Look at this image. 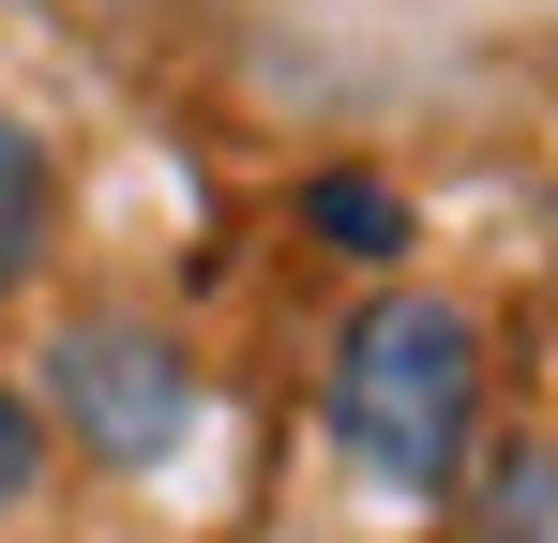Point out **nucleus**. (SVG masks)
I'll return each mask as SVG.
<instances>
[{
    "label": "nucleus",
    "mask_w": 558,
    "mask_h": 543,
    "mask_svg": "<svg viewBox=\"0 0 558 543\" xmlns=\"http://www.w3.org/2000/svg\"><path fill=\"white\" fill-rule=\"evenodd\" d=\"M302 227H317V242H348V257H392V242H408V196H392V181H302Z\"/></svg>",
    "instance_id": "obj_3"
},
{
    "label": "nucleus",
    "mask_w": 558,
    "mask_h": 543,
    "mask_svg": "<svg viewBox=\"0 0 558 543\" xmlns=\"http://www.w3.org/2000/svg\"><path fill=\"white\" fill-rule=\"evenodd\" d=\"M46 408H61L106 468H151V452H182L196 377L151 348V333H61V348H46Z\"/></svg>",
    "instance_id": "obj_2"
},
{
    "label": "nucleus",
    "mask_w": 558,
    "mask_h": 543,
    "mask_svg": "<svg viewBox=\"0 0 558 543\" xmlns=\"http://www.w3.org/2000/svg\"><path fill=\"white\" fill-rule=\"evenodd\" d=\"M46 257V152H31V121H0V287Z\"/></svg>",
    "instance_id": "obj_4"
},
{
    "label": "nucleus",
    "mask_w": 558,
    "mask_h": 543,
    "mask_svg": "<svg viewBox=\"0 0 558 543\" xmlns=\"http://www.w3.org/2000/svg\"><path fill=\"white\" fill-rule=\"evenodd\" d=\"M468 408H483V333H468V302L392 287L363 333L332 348V452L363 468L377 498H438L453 452H468Z\"/></svg>",
    "instance_id": "obj_1"
},
{
    "label": "nucleus",
    "mask_w": 558,
    "mask_h": 543,
    "mask_svg": "<svg viewBox=\"0 0 558 543\" xmlns=\"http://www.w3.org/2000/svg\"><path fill=\"white\" fill-rule=\"evenodd\" d=\"M31 483H46V423H31V408H15V393H0V514H15V498H31Z\"/></svg>",
    "instance_id": "obj_5"
}]
</instances>
